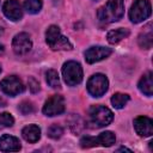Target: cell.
I'll return each mask as SVG.
<instances>
[{
    "label": "cell",
    "mask_w": 153,
    "mask_h": 153,
    "mask_svg": "<svg viewBox=\"0 0 153 153\" xmlns=\"http://www.w3.org/2000/svg\"><path fill=\"white\" fill-rule=\"evenodd\" d=\"M45 41L53 50H71L72 49L71 42L68 41L67 37H65L61 33L60 27L56 25H50L48 27L45 32Z\"/></svg>",
    "instance_id": "obj_2"
},
{
    "label": "cell",
    "mask_w": 153,
    "mask_h": 153,
    "mask_svg": "<svg viewBox=\"0 0 153 153\" xmlns=\"http://www.w3.org/2000/svg\"><path fill=\"white\" fill-rule=\"evenodd\" d=\"M109 87V81L105 75L98 73L92 75L87 81V91L93 97H100L103 96Z\"/></svg>",
    "instance_id": "obj_6"
},
{
    "label": "cell",
    "mask_w": 153,
    "mask_h": 153,
    "mask_svg": "<svg viewBox=\"0 0 153 153\" xmlns=\"http://www.w3.org/2000/svg\"><path fill=\"white\" fill-rule=\"evenodd\" d=\"M2 12L8 19L13 22H17L23 17L22 6L18 0H6L2 6Z\"/></svg>",
    "instance_id": "obj_11"
},
{
    "label": "cell",
    "mask_w": 153,
    "mask_h": 153,
    "mask_svg": "<svg viewBox=\"0 0 153 153\" xmlns=\"http://www.w3.org/2000/svg\"><path fill=\"white\" fill-rule=\"evenodd\" d=\"M65 111V100L61 96L54 94L51 96L43 106V114L47 116H56L61 115Z\"/></svg>",
    "instance_id": "obj_8"
},
{
    "label": "cell",
    "mask_w": 153,
    "mask_h": 153,
    "mask_svg": "<svg viewBox=\"0 0 153 153\" xmlns=\"http://www.w3.org/2000/svg\"><path fill=\"white\" fill-rule=\"evenodd\" d=\"M88 114H90V118L92 123L96 124V127H105L110 124L114 118V114L111 112V110H109L108 108L103 105L91 106Z\"/></svg>",
    "instance_id": "obj_4"
},
{
    "label": "cell",
    "mask_w": 153,
    "mask_h": 153,
    "mask_svg": "<svg viewBox=\"0 0 153 153\" xmlns=\"http://www.w3.org/2000/svg\"><path fill=\"white\" fill-rule=\"evenodd\" d=\"M20 142L17 137L5 134L0 137V151L2 152H17L20 149Z\"/></svg>",
    "instance_id": "obj_13"
},
{
    "label": "cell",
    "mask_w": 153,
    "mask_h": 153,
    "mask_svg": "<svg viewBox=\"0 0 153 153\" xmlns=\"http://www.w3.org/2000/svg\"><path fill=\"white\" fill-rule=\"evenodd\" d=\"M80 146L82 148H90V147H96L97 142H96V137L93 136H84L80 140Z\"/></svg>",
    "instance_id": "obj_24"
},
{
    "label": "cell",
    "mask_w": 153,
    "mask_h": 153,
    "mask_svg": "<svg viewBox=\"0 0 153 153\" xmlns=\"http://www.w3.org/2000/svg\"><path fill=\"white\" fill-rule=\"evenodd\" d=\"M111 53L112 50L106 47H91L85 51V60L87 63H94L106 59Z\"/></svg>",
    "instance_id": "obj_10"
},
{
    "label": "cell",
    "mask_w": 153,
    "mask_h": 153,
    "mask_svg": "<svg viewBox=\"0 0 153 153\" xmlns=\"http://www.w3.org/2000/svg\"><path fill=\"white\" fill-rule=\"evenodd\" d=\"M29 86H30V88H31V91H32L33 93L39 90V84H38V81H36L33 78H30V79H29Z\"/></svg>",
    "instance_id": "obj_26"
},
{
    "label": "cell",
    "mask_w": 153,
    "mask_h": 153,
    "mask_svg": "<svg viewBox=\"0 0 153 153\" xmlns=\"http://www.w3.org/2000/svg\"><path fill=\"white\" fill-rule=\"evenodd\" d=\"M116 141V137H115V134L111 133V131H104V133H100L97 137H96V142H97V146L100 145V146H104V147H110L115 143Z\"/></svg>",
    "instance_id": "obj_18"
},
{
    "label": "cell",
    "mask_w": 153,
    "mask_h": 153,
    "mask_svg": "<svg viewBox=\"0 0 153 153\" xmlns=\"http://www.w3.org/2000/svg\"><path fill=\"white\" fill-rule=\"evenodd\" d=\"M124 14L123 0H108L106 5L97 12L98 19L103 23H114L120 20Z\"/></svg>",
    "instance_id": "obj_1"
},
{
    "label": "cell",
    "mask_w": 153,
    "mask_h": 153,
    "mask_svg": "<svg viewBox=\"0 0 153 153\" xmlns=\"http://www.w3.org/2000/svg\"><path fill=\"white\" fill-rule=\"evenodd\" d=\"M117 151H128V152H130V149H128V148H124V147H121V148H118Z\"/></svg>",
    "instance_id": "obj_28"
},
{
    "label": "cell",
    "mask_w": 153,
    "mask_h": 153,
    "mask_svg": "<svg viewBox=\"0 0 153 153\" xmlns=\"http://www.w3.org/2000/svg\"><path fill=\"white\" fill-rule=\"evenodd\" d=\"M94 1H98V0H94Z\"/></svg>",
    "instance_id": "obj_29"
},
{
    "label": "cell",
    "mask_w": 153,
    "mask_h": 153,
    "mask_svg": "<svg viewBox=\"0 0 153 153\" xmlns=\"http://www.w3.org/2000/svg\"><path fill=\"white\" fill-rule=\"evenodd\" d=\"M14 123V118L11 114L8 112H2L0 114V128H7L12 127Z\"/></svg>",
    "instance_id": "obj_22"
},
{
    "label": "cell",
    "mask_w": 153,
    "mask_h": 153,
    "mask_svg": "<svg viewBox=\"0 0 153 153\" xmlns=\"http://www.w3.org/2000/svg\"><path fill=\"white\" fill-rule=\"evenodd\" d=\"M0 87L6 94H8L11 97H14L24 91V85H23L22 80L19 78H17L16 75H10V76H6L5 79H2L0 82Z\"/></svg>",
    "instance_id": "obj_7"
},
{
    "label": "cell",
    "mask_w": 153,
    "mask_h": 153,
    "mask_svg": "<svg viewBox=\"0 0 153 153\" xmlns=\"http://www.w3.org/2000/svg\"><path fill=\"white\" fill-rule=\"evenodd\" d=\"M63 80L69 86H75L82 80V69L80 63L75 61H67L62 67Z\"/></svg>",
    "instance_id": "obj_3"
},
{
    "label": "cell",
    "mask_w": 153,
    "mask_h": 153,
    "mask_svg": "<svg viewBox=\"0 0 153 153\" xmlns=\"http://www.w3.org/2000/svg\"><path fill=\"white\" fill-rule=\"evenodd\" d=\"M12 48H13L14 53L18 55H24V54L29 53L32 48L30 36L25 32H20L18 35H16L12 41Z\"/></svg>",
    "instance_id": "obj_9"
},
{
    "label": "cell",
    "mask_w": 153,
    "mask_h": 153,
    "mask_svg": "<svg viewBox=\"0 0 153 153\" xmlns=\"http://www.w3.org/2000/svg\"><path fill=\"white\" fill-rule=\"evenodd\" d=\"M152 13L148 0H135L129 11V18L133 23H140L147 19Z\"/></svg>",
    "instance_id": "obj_5"
},
{
    "label": "cell",
    "mask_w": 153,
    "mask_h": 153,
    "mask_svg": "<svg viewBox=\"0 0 153 153\" xmlns=\"http://www.w3.org/2000/svg\"><path fill=\"white\" fill-rule=\"evenodd\" d=\"M137 86H139V90L143 94L151 97L152 93H153V76H152V73L148 72L145 75H142V78L140 79Z\"/></svg>",
    "instance_id": "obj_16"
},
{
    "label": "cell",
    "mask_w": 153,
    "mask_h": 153,
    "mask_svg": "<svg viewBox=\"0 0 153 153\" xmlns=\"http://www.w3.org/2000/svg\"><path fill=\"white\" fill-rule=\"evenodd\" d=\"M139 45L143 49H149L152 48L153 44V32H152V24H147L143 31L139 35Z\"/></svg>",
    "instance_id": "obj_14"
},
{
    "label": "cell",
    "mask_w": 153,
    "mask_h": 153,
    "mask_svg": "<svg viewBox=\"0 0 153 153\" xmlns=\"http://www.w3.org/2000/svg\"><path fill=\"white\" fill-rule=\"evenodd\" d=\"M62 134H63V129H62V127H60L57 124H53L48 129V136L51 139H59V137H61Z\"/></svg>",
    "instance_id": "obj_23"
},
{
    "label": "cell",
    "mask_w": 153,
    "mask_h": 153,
    "mask_svg": "<svg viewBox=\"0 0 153 153\" xmlns=\"http://www.w3.org/2000/svg\"><path fill=\"white\" fill-rule=\"evenodd\" d=\"M24 7L31 14L38 13L39 10L42 8V0H25L24 1Z\"/></svg>",
    "instance_id": "obj_21"
},
{
    "label": "cell",
    "mask_w": 153,
    "mask_h": 153,
    "mask_svg": "<svg viewBox=\"0 0 153 153\" xmlns=\"http://www.w3.org/2000/svg\"><path fill=\"white\" fill-rule=\"evenodd\" d=\"M45 79L49 86H51L53 88H59L60 87V79H59V74L54 69H49L45 73Z\"/></svg>",
    "instance_id": "obj_20"
},
{
    "label": "cell",
    "mask_w": 153,
    "mask_h": 153,
    "mask_svg": "<svg viewBox=\"0 0 153 153\" xmlns=\"http://www.w3.org/2000/svg\"><path fill=\"white\" fill-rule=\"evenodd\" d=\"M22 134H23V137L27 141V142H31V143H35L39 140L41 137V129L38 128V126L36 124H29L26 127L23 128L22 130Z\"/></svg>",
    "instance_id": "obj_15"
},
{
    "label": "cell",
    "mask_w": 153,
    "mask_h": 153,
    "mask_svg": "<svg viewBox=\"0 0 153 153\" xmlns=\"http://www.w3.org/2000/svg\"><path fill=\"white\" fill-rule=\"evenodd\" d=\"M129 100V96L124 93H115L111 97V103L116 109H122Z\"/></svg>",
    "instance_id": "obj_19"
},
{
    "label": "cell",
    "mask_w": 153,
    "mask_h": 153,
    "mask_svg": "<svg viewBox=\"0 0 153 153\" xmlns=\"http://www.w3.org/2000/svg\"><path fill=\"white\" fill-rule=\"evenodd\" d=\"M4 50H5V49H4V45H2V44H0V55H2V54H4Z\"/></svg>",
    "instance_id": "obj_27"
},
{
    "label": "cell",
    "mask_w": 153,
    "mask_h": 153,
    "mask_svg": "<svg viewBox=\"0 0 153 153\" xmlns=\"http://www.w3.org/2000/svg\"><path fill=\"white\" fill-rule=\"evenodd\" d=\"M134 128L140 136H151L153 134V121L146 116H139L134 121Z\"/></svg>",
    "instance_id": "obj_12"
},
{
    "label": "cell",
    "mask_w": 153,
    "mask_h": 153,
    "mask_svg": "<svg viewBox=\"0 0 153 153\" xmlns=\"http://www.w3.org/2000/svg\"><path fill=\"white\" fill-rule=\"evenodd\" d=\"M128 36H129V30L128 29L120 27V29H115V30L109 31L108 35H106V38H108V42L109 43L116 44V43H118L120 41H122L123 38H126Z\"/></svg>",
    "instance_id": "obj_17"
},
{
    "label": "cell",
    "mask_w": 153,
    "mask_h": 153,
    "mask_svg": "<svg viewBox=\"0 0 153 153\" xmlns=\"http://www.w3.org/2000/svg\"><path fill=\"white\" fill-rule=\"evenodd\" d=\"M18 109H19V111H20L23 115H27V114H31V112L33 111V105H32L30 102L25 100V102H22V103L19 104Z\"/></svg>",
    "instance_id": "obj_25"
},
{
    "label": "cell",
    "mask_w": 153,
    "mask_h": 153,
    "mask_svg": "<svg viewBox=\"0 0 153 153\" xmlns=\"http://www.w3.org/2000/svg\"><path fill=\"white\" fill-rule=\"evenodd\" d=\"M0 72H1V68H0Z\"/></svg>",
    "instance_id": "obj_30"
}]
</instances>
